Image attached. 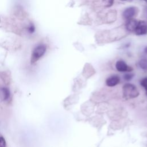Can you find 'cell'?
Masks as SVG:
<instances>
[{
    "mask_svg": "<svg viewBox=\"0 0 147 147\" xmlns=\"http://www.w3.org/2000/svg\"><path fill=\"white\" fill-rule=\"evenodd\" d=\"M139 95L137 87L133 84L126 83L123 87V95L126 99L136 98Z\"/></svg>",
    "mask_w": 147,
    "mask_h": 147,
    "instance_id": "cell-1",
    "label": "cell"
},
{
    "mask_svg": "<svg viewBox=\"0 0 147 147\" xmlns=\"http://www.w3.org/2000/svg\"><path fill=\"white\" fill-rule=\"evenodd\" d=\"M47 47L44 44H40L35 47L31 56V63H34L38 60L45 53Z\"/></svg>",
    "mask_w": 147,
    "mask_h": 147,
    "instance_id": "cell-2",
    "label": "cell"
},
{
    "mask_svg": "<svg viewBox=\"0 0 147 147\" xmlns=\"http://www.w3.org/2000/svg\"><path fill=\"white\" fill-rule=\"evenodd\" d=\"M134 32L138 36L146 34L147 33V22L142 20L138 21L137 25Z\"/></svg>",
    "mask_w": 147,
    "mask_h": 147,
    "instance_id": "cell-3",
    "label": "cell"
},
{
    "mask_svg": "<svg viewBox=\"0 0 147 147\" xmlns=\"http://www.w3.org/2000/svg\"><path fill=\"white\" fill-rule=\"evenodd\" d=\"M115 68L119 72H130L132 70V68L123 60L117 61L115 64Z\"/></svg>",
    "mask_w": 147,
    "mask_h": 147,
    "instance_id": "cell-4",
    "label": "cell"
},
{
    "mask_svg": "<svg viewBox=\"0 0 147 147\" xmlns=\"http://www.w3.org/2000/svg\"><path fill=\"white\" fill-rule=\"evenodd\" d=\"M136 8L134 7H129L126 8L123 11L122 13V16L125 19L127 20L130 18H133V17L136 15Z\"/></svg>",
    "mask_w": 147,
    "mask_h": 147,
    "instance_id": "cell-5",
    "label": "cell"
},
{
    "mask_svg": "<svg viewBox=\"0 0 147 147\" xmlns=\"http://www.w3.org/2000/svg\"><path fill=\"white\" fill-rule=\"evenodd\" d=\"M120 81V78L117 75H112L109 77L106 80V85L109 87H114L117 85Z\"/></svg>",
    "mask_w": 147,
    "mask_h": 147,
    "instance_id": "cell-6",
    "label": "cell"
},
{
    "mask_svg": "<svg viewBox=\"0 0 147 147\" xmlns=\"http://www.w3.org/2000/svg\"><path fill=\"white\" fill-rule=\"evenodd\" d=\"M138 24V21L133 18H130L127 20L125 27L127 31L134 32Z\"/></svg>",
    "mask_w": 147,
    "mask_h": 147,
    "instance_id": "cell-7",
    "label": "cell"
},
{
    "mask_svg": "<svg viewBox=\"0 0 147 147\" xmlns=\"http://www.w3.org/2000/svg\"><path fill=\"white\" fill-rule=\"evenodd\" d=\"M1 91L3 96V100H7L10 96V91L6 87H2L1 89Z\"/></svg>",
    "mask_w": 147,
    "mask_h": 147,
    "instance_id": "cell-8",
    "label": "cell"
},
{
    "mask_svg": "<svg viewBox=\"0 0 147 147\" xmlns=\"http://www.w3.org/2000/svg\"><path fill=\"white\" fill-rule=\"evenodd\" d=\"M139 65L142 69H147V59H141L139 62Z\"/></svg>",
    "mask_w": 147,
    "mask_h": 147,
    "instance_id": "cell-9",
    "label": "cell"
},
{
    "mask_svg": "<svg viewBox=\"0 0 147 147\" xmlns=\"http://www.w3.org/2000/svg\"><path fill=\"white\" fill-rule=\"evenodd\" d=\"M114 1V0H102V2L105 7H109L113 5Z\"/></svg>",
    "mask_w": 147,
    "mask_h": 147,
    "instance_id": "cell-10",
    "label": "cell"
},
{
    "mask_svg": "<svg viewBox=\"0 0 147 147\" xmlns=\"http://www.w3.org/2000/svg\"><path fill=\"white\" fill-rule=\"evenodd\" d=\"M141 85L144 87L146 90H147V78H145L142 79L140 82Z\"/></svg>",
    "mask_w": 147,
    "mask_h": 147,
    "instance_id": "cell-11",
    "label": "cell"
},
{
    "mask_svg": "<svg viewBox=\"0 0 147 147\" xmlns=\"http://www.w3.org/2000/svg\"><path fill=\"white\" fill-rule=\"evenodd\" d=\"M133 78V74H126L124 75L123 78L125 80H130Z\"/></svg>",
    "mask_w": 147,
    "mask_h": 147,
    "instance_id": "cell-12",
    "label": "cell"
},
{
    "mask_svg": "<svg viewBox=\"0 0 147 147\" xmlns=\"http://www.w3.org/2000/svg\"><path fill=\"white\" fill-rule=\"evenodd\" d=\"M6 144L3 137L0 136V147H6Z\"/></svg>",
    "mask_w": 147,
    "mask_h": 147,
    "instance_id": "cell-13",
    "label": "cell"
},
{
    "mask_svg": "<svg viewBox=\"0 0 147 147\" xmlns=\"http://www.w3.org/2000/svg\"><path fill=\"white\" fill-rule=\"evenodd\" d=\"M29 30L30 33H33L34 30V27L32 25H31L30 26L29 28Z\"/></svg>",
    "mask_w": 147,
    "mask_h": 147,
    "instance_id": "cell-14",
    "label": "cell"
},
{
    "mask_svg": "<svg viewBox=\"0 0 147 147\" xmlns=\"http://www.w3.org/2000/svg\"><path fill=\"white\" fill-rule=\"evenodd\" d=\"M144 52L147 54V47L145 48V49H144Z\"/></svg>",
    "mask_w": 147,
    "mask_h": 147,
    "instance_id": "cell-15",
    "label": "cell"
},
{
    "mask_svg": "<svg viewBox=\"0 0 147 147\" xmlns=\"http://www.w3.org/2000/svg\"><path fill=\"white\" fill-rule=\"evenodd\" d=\"M121 1H127V0H121Z\"/></svg>",
    "mask_w": 147,
    "mask_h": 147,
    "instance_id": "cell-16",
    "label": "cell"
},
{
    "mask_svg": "<svg viewBox=\"0 0 147 147\" xmlns=\"http://www.w3.org/2000/svg\"><path fill=\"white\" fill-rule=\"evenodd\" d=\"M144 1H145L146 3H147V0H144Z\"/></svg>",
    "mask_w": 147,
    "mask_h": 147,
    "instance_id": "cell-17",
    "label": "cell"
},
{
    "mask_svg": "<svg viewBox=\"0 0 147 147\" xmlns=\"http://www.w3.org/2000/svg\"><path fill=\"white\" fill-rule=\"evenodd\" d=\"M146 16H147V9H146Z\"/></svg>",
    "mask_w": 147,
    "mask_h": 147,
    "instance_id": "cell-18",
    "label": "cell"
},
{
    "mask_svg": "<svg viewBox=\"0 0 147 147\" xmlns=\"http://www.w3.org/2000/svg\"><path fill=\"white\" fill-rule=\"evenodd\" d=\"M146 90V94H147V90Z\"/></svg>",
    "mask_w": 147,
    "mask_h": 147,
    "instance_id": "cell-19",
    "label": "cell"
},
{
    "mask_svg": "<svg viewBox=\"0 0 147 147\" xmlns=\"http://www.w3.org/2000/svg\"><path fill=\"white\" fill-rule=\"evenodd\" d=\"M0 22H1V20H0Z\"/></svg>",
    "mask_w": 147,
    "mask_h": 147,
    "instance_id": "cell-20",
    "label": "cell"
}]
</instances>
